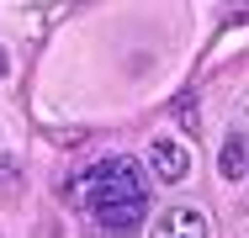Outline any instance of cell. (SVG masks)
Here are the masks:
<instances>
[{"label":"cell","mask_w":249,"mask_h":238,"mask_svg":"<svg viewBox=\"0 0 249 238\" xmlns=\"http://www.w3.org/2000/svg\"><path fill=\"white\" fill-rule=\"evenodd\" d=\"M0 186H5V190H21V170H16V164H11V159H5V164H0Z\"/></svg>","instance_id":"5b68a950"},{"label":"cell","mask_w":249,"mask_h":238,"mask_svg":"<svg viewBox=\"0 0 249 238\" xmlns=\"http://www.w3.org/2000/svg\"><path fill=\"white\" fill-rule=\"evenodd\" d=\"M223 175L228 180L244 175V138H228V148H223Z\"/></svg>","instance_id":"277c9868"},{"label":"cell","mask_w":249,"mask_h":238,"mask_svg":"<svg viewBox=\"0 0 249 238\" xmlns=\"http://www.w3.org/2000/svg\"><path fill=\"white\" fill-rule=\"evenodd\" d=\"M149 170L164 180V186H180L186 175H191V153H186V143L170 138V133H159L149 143Z\"/></svg>","instance_id":"7a4b0ae2"},{"label":"cell","mask_w":249,"mask_h":238,"mask_svg":"<svg viewBox=\"0 0 249 238\" xmlns=\"http://www.w3.org/2000/svg\"><path fill=\"white\" fill-rule=\"evenodd\" d=\"M74 201L101 217V212H127V206H149V180L133 159H96L80 180H74Z\"/></svg>","instance_id":"6da1fadb"},{"label":"cell","mask_w":249,"mask_h":238,"mask_svg":"<svg viewBox=\"0 0 249 238\" xmlns=\"http://www.w3.org/2000/svg\"><path fill=\"white\" fill-rule=\"evenodd\" d=\"M5 74H11V53L0 48V80H5Z\"/></svg>","instance_id":"8992f818"},{"label":"cell","mask_w":249,"mask_h":238,"mask_svg":"<svg viewBox=\"0 0 249 238\" xmlns=\"http://www.w3.org/2000/svg\"><path fill=\"white\" fill-rule=\"evenodd\" d=\"M149 238H207V217L196 206H170L164 217H154Z\"/></svg>","instance_id":"3957f363"}]
</instances>
